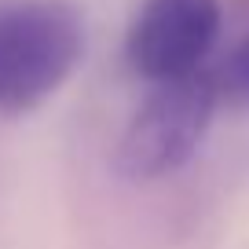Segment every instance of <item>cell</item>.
I'll return each instance as SVG.
<instances>
[{"label":"cell","instance_id":"277c9868","mask_svg":"<svg viewBox=\"0 0 249 249\" xmlns=\"http://www.w3.org/2000/svg\"><path fill=\"white\" fill-rule=\"evenodd\" d=\"M224 73H227V88H231V92L249 95V33L238 40V48L231 52Z\"/></svg>","mask_w":249,"mask_h":249},{"label":"cell","instance_id":"7a4b0ae2","mask_svg":"<svg viewBox=\"0 0 249 249\" xmlns=\"http://www.w3.org/2000/svg\"><path fill=\"white\" fill-rule=\"evenodd\" d=\"M216 99L220 77L205 70L150 81L147 99L128 117L121 143L114 150L117 176L132 183H150V179L179 172L202 147L216 114Z\"/></svg>","mask_w":249,"mask_h":249},{"label":"cell","instance_id":"6da1fadb","mask_svg":"<svg viewBox=\"0 0 249 249\" xmlns=\"http://www.w3.org/2000/svg\"><path fill=\"white\" fill-rule=\"evenodd\" d=\"M85 55V18L70 0H0V114L52 99Z\"/></svg>","mask_w":249,"mask_h":249},{"label":"cell","instance_id":"3957f363","mask_svg":"<svg viewBox=\"0 0 249 249\" xmlns=\"http://www.w3.org/2000/svg\"><path fill=\"white\" fill-rule=\"evenodd\" d=\"M220 22V0H143L124 37V59L143 81L195 73L216 44Z\"/></svg>","mask_w":249,"mask_h":249}]
</instances>
